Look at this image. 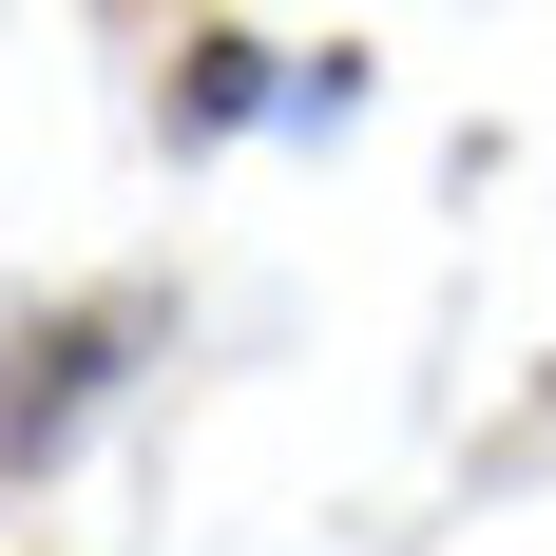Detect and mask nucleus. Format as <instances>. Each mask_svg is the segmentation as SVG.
<instances>
[{
	"mask_svg": "<svg viewBox=\"0 0 556 556\" xmlns=\"http://www.w3.org/2000/svg\"><path fill=\"white\" fill-rule=\"evenodd\" d=\"M115 345H154V307H77V327L20 345L39 384H0V460H58V442H77V422H97V384H115Z\"/></svg>",
	"mask_w": 556,
	"mask_h": 556,
	"instance_id": "nucleus-1",
	"label": "nucleus"
}]
</instances>
